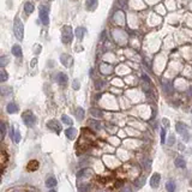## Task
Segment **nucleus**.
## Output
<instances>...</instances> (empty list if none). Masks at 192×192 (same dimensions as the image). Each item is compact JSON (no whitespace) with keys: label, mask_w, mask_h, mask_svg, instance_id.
Segmentation results:
<instances>
[{"label":"nucleus","mask_w":192,"mask_h":192,"mask_svg":"<svg viewBox=\"0 0 192 192\" xmlns=\"http://www.w3.org/2000/svg\"><path fill=\"white\" fill-rule=\"evenodd\" d=\"M96 142V137L95 135L90 131L89 128H82V133H80L79 136V139H78V142H77V145L76 148H78L79 150H87L89 149L90 147H93Z\"/></svg>","instance_id":"obj_1"},{"label":"nucleus","mask_w":192,"mask_h":192,"mask_svg":"<svg viewBox=\"0 0 192 192\" xmlns=\"http://www.w3.org/2000/svg\"><path fill=\"white\" fill-rule=\"evenodd\" d=\"M13 31H15L16 37L19 40V41H22L23 37H24V25H23V22L21 21V18H18V17L15 18Z\"/></svg>","instance_id":"obj_2"},{"label":"nucleus","mask_w":192,"mask_h":192,"mask_svg":"<svg viewBox=\"0 0 192 192\" xmlns=\"http://www.w3.org/2000/svg\"><path fill=\"white\" fill-rule=\"evenodd\" d=\"M22 119L28 127H33L36 124V118L31 110H25V112L22 114Z\"/></svg>","instance_id":"obj_3"},{"label":"nucleus","mask_w":192,"mask_h":192,"mask_svg":"<svg viewBox=\"0 0 192 192\" xmlns=\"http://www.w3.org/2000/svg\"><path fill=\"white\" fill-rule=\"evenodd\" d=\"M73 33H72V28L70 25H65L61 30V40L64 43H70L72 41Z\"/></svg>","instance_id":"obj_4"},{"label":"nucleus","mask_w":192,"mask_h":192,"mask_svg":"<svg viewBox=\"0 0 192 192\" xmlns=\"http://www.w3.org/2000/svg\"><path fill=\"white\" fill-rule=\"evenodd\" d=\"M38 15H40V19H41V22L43 23V25H48L49 23V10L47 6L42 5L40 6V11H38Z\"/></svg>","instance_id":"obj_5"},{"label":"nucleus","mask_w":192,"mask_h":192,"mask_svg":"<svg viewBox=\"0 0 192 192\" xmlns=\"http://www.w3.org/2000/svg\"><path fill=\"white\" fill-rule=\"evenodd\" d=\"M120 169L124 170V174H125L126 177H131V178L136 177V175H135V172H136V173H139L138 168H136L133 165H126V166H124V167H121Z\"/></svg>","instance_id":"obj_6"},{"label":"nucleus","mask_w":192,"mask_h":192,"mask_svg":"<svg viewBox=\"0 0 192 192\" xmlns=\"http://www.w3.org/2000/svg\"><path fill=\"white\" fill-rule=\"evenodd\" d=\"M47 127L49 130L54 131L55 133H60V132H61V130H63L61 124H60L58 120H49L48 123H47Z\"/></svg>","instance_id":"obj_7"},{"label":"nucleus","mask_w":192,"mask_h":192,"mask_svg":"<svg viewBox=\"0 0 192 192\" xmlns=\"http://www.w3.org/2000/svg\"><path fill=\"white\" fill-rule=\"evenodd\" d=\"M60 61L65 67H71L73 64V59L71 55H67V54H61L60 55Z\"/></svg>","instance_id":"obj_8"},{"label":"nucleus","mask_w":192,"mask_h":192,"mask_svg":"<svg viewBox=\"0 0 192 192\" xmlns=\"http://www.w3.org/2000/svg\"><path fill=\"white\" fill-rule=\"evenodd\" d=\"M160 180H161V175L158 173H154L150 178V186L153 189H157L160 185Z\"/></svg>","instance_id":"obj_9"},{"label":"nucleus","mask_w":192,"mask_h":192,"mask_svg":"<svg viewBox=\"0 0 192 192\" xmlns=\"http://www.w3.org/2000/svg\"><path fill=\"white\" fill-rule=\"evenodd\" d=\"M175 130H177V132L180 133L181 136H184L185 133H187V127H186V125L183 124V123H177Z\"/></svg>","instance_id":"obj_10"},{"label":"nucleus","mask_w":192,"mask_h":192,"mask_svg":"<svg viewBox=\"0 0 192 192\" xmlns=\"http://www.w3.org/2000/svg\"><path fill=\"white\" fill-rule=\"evenodd\" d=\"M38 166H40L38 161L31 160V161H29V163H28V166H27V169H28L29 172H35L36 169H38Z\"/></svg>","instance_id":"obj_11"},{"label":"nucleus","mask_w":192,"mask_h":192,"mask_svg":"<svg viewBox=\"0 0 192 192\" xmlns=\"http://www.w3.org/2000/svg\"><path fill=\"white\" fill-rule=\"evenodd\" d=\"M65 135H66V137H67L70 140H72V139L76 137V135H77V130H76L75 127H70V128H67V130L65 131Z\"/></svg>","instance_id":"obj_12"},{"label":"nucleus","mask_w":192,"mask_h":192,"mask_svg":"<svg viewBox=\"0 0 192 192\" xmlns=\"http://www.w3.org/2000/svg\"><path fill=\"white\" fill-rule=\"evenodd\" d=\"M174 165H175V167H178V168H185L186 167V161L181 157V156H178L175 160H174Z\"/></svg>","instance_id":"obj_13"},{"label":"nucleus","mask_w":192,"mask_h":192,"mask_svg":"<svg viewBox=\"0 0 192 192\" xmlns=\"http://www.w3.org/2000/svg\"><path fill=\"white\" fill-rule=\"evenodd\" d=\"M85 33H87V29L83 28V27H79V28L76 29V36H77L78 40H83Z\"/></svg>","instance_id":"obj_14"},{"label":"nucleus","mask_w":192,"mask_h":192,"mask_svg":"<svg viewBox=\"0 0 192 192\" xmlns=\"http://www.w3.org/2000/svg\"><path fill=\"white\" fill-rule=\"evenodd\" d=\"M12 54L15 55V57H17V58H21L22 57V48H21V46H18V45H15L13 47H12Z\"/></svg>","instance_id":"obj_15"},{"label":"nucleus","mask_w":192,"mask_h":192,"mask_svg":"<svg viewBox=\"0 0 192 192\" xmlns=\"http://www.w3.org/2000/svg\"><path fill=\"white\" fill-rule=\"evenodd\" d=\"M85 6L89 11H93V10H95L97 6V0H87Z\"/></svg>","instance_id":"obj_16"},{"label":"nucleus","mask_w":192,"mask_h":192,"mask_svg":"<svg viewBox=\"0 0 192 192\" xmlns=\"http://www.w3.org/2000/svg\"><path fill=\"white\" fill-rule=\"evenodd\" d=\"M85 174H93V170L90 169V168H84L82 170H79L78 173H77V179H82Z\"/></svg>","instance_id":"obj_17"},{"label":"nucleus","mask_w":192,"mask_h":192,"mask_svg":"<svg viewBox=\"0 0 192 192\" xmlns=\"http://www.w3.org/2000/svg\"><path fill=\"white\" fill-rule=\"evenodd\" d=\"M34 5H33V3H25V5H24V11H25V13L27 15H31L33 12H34Z\"/></svg>","instance_id":"obj_18"},{"label":"nucleus","mask_w":192,"mask_h":192,"mask_svg":"<svg viewBox=\"0 0 192 192\" xmlns=\"http://www.w3.org/2000/svg\"><path fill=\"white\" fill-rule=\"evenodd\" d=\"M57 185V179L54 177H48L46 179V186L47 187H54Z\"/></svg>","instance_id":"obj_19"},{"label":"nucleus","mask_w":192,"mask_h":192,"mask_svg":"<svg viewBox=\"0 0 192 192\" xmlns=\"http://www.w3.org/2000/svg\"><path fill=\"white\" fill-rule=\"evenodd\" d=\"M7 112L10 113V114H13V113H16L17 110H18V107H17V105L16 103H13V102H10L8 105H7Z\"/></svg>","instance_id":"obj_20"},{"label":"nucleus","mask_w":192,"mask_h":192,"mask_svg":"<svg viewBox=\"0 0 192 192\" xmlns=\"http://www.w3.org/2000/svg\"><path fill=\"white\" fill-rule=\"evenodd\" d=\"M145 184V177H139L138 179H135V186L137 189H140Z\"/></svg>","instance_id":"obj_21"},{"label":"nucleus","mask_w":192,"mask_h":192,"mask_svg":"<svg viewBox=\"0 0 192 192\" xmlns=\"http://www.w3.org/2000/svg\"><path fill=\"white\" fill-rule=\"evenodd\" d=\"M67 76L65 75V73H63V72H60L59 75H58V82L61 84V85H64V84H66L67 83Z\"/></svg>","instance_id":"obj_22"},{"label":"nucleus","mask_w":192,"mask_h":192,"mask_svg":"<svg viewBox=\"0 0 192 192\" xmlns=\"http://www.w3.org/2000/svg\"><path fill=\"white\" fill-rule=\"evenodd\" d=\"M166 190L168 192H174L175 191V183L173 180H169V181H167V183H166Z\"/></svg>","instance_id":"obj_23"},{"label":"nucleus","mask_w":192,"mask_h":192,"mask_svg":"<svg viewBox=\"0 0 192 192\" xmlns=\"http://www.w3.org/2000/svg\"><path fill=\"white\" fill-rule=\"evenodd\" d=\"M90 113H91L94 117H96V118H102L103 117V113L101 112L100 109H96V108H91V109H90Z\"/></svg>","instance_id":"obj_24"},{"label":"nucleus","mask_w":192,"mask_h":192,"mask_svg":"<svg viewBox=\"0 0 192 192\" xmlns=\"http://www.w3.org/2000/svg\"><path fill=\"white\" fill-rule=\"evenodd\" d=\"M76 117H77L78 120H83V118H84V110H83V108L78 107L76 109Z\"/></svg>","instance_id":"obj_25"},{"label":"nucleus","mask_w":192,"mask_h":192,"mask_svg":"<svg viewBox=\"0 0 192 192\" xmlns=\"http://www.w3.org/2000/svg\"><path fill=\"white\" fill-rule=\"evenodd\" d=\"M162 85H163V88H165V90H166V93H167V94H170L172 91H173V87H172L170 83L166 82V83H162Z\"/></svg>","instance_id":"obj_26"},{"label":"nucleus","mask_w":192,"mask_h":192,"mask_svg":"<svg viewBox=\"0 0 192 192\" xmlns=\"http://www.w3.org/2000/svg\"><path fill=\"white\" fill-rule=\"evenodd\" d=\"M7 77H8V76H7V72L3 68L1 71H0V82H6V80H7Z\"/></svg>","instance_id":"obj_27"},{"label":"nucleus","mask_w":192,"mask_h":192,"mask_svg":"<svg viewBox=\"0 0 192 192\" xmlns=\"http://www.w3.org/2000/svg\"><path fill=\"white\" fill-rule=\"evenodd\" d=\"M89 126H91L93 128H95V130H98L100 128V123L98 121H95V120H89Z\"/></svg>","instance_id":"obj_28"},{"label":"nucleus","mask_w":192,"mask_h":192,"mask_svg":"<svg viewBox=\"0 0 192 192\" xmlns=\"http://www.w3.org/2000/svg\"><path fill=\"white\" fill-rule=\"evenodd\" d=\"M90 189V185H87V184H82L78 186V191L79 192H88Z\"/></svg>","instance_id":"obj_29"},{"label":"nucleus","mask_w":192,"mask_h":192,"mask_svg":"<svg viewBox=\"0 0 192 192\" xmlns=\"http://www.w3.org/2000/svg\"><path fill=\"white\" fill-rule=\"evenodd\" d=\"M61 120H63V123H65V124H67V125H72V119L70 118V117H67V115H63L61 117Z\"/></svg>","instance_id":"obj_30"},{"label":"nucleus","mask_w":192,"mask_h":192,"mask_svg":"<svg viewBox=\"0 0 192 192\" xmlns=\"http://www.w3.org/2000/svg\"><path fill=\"white\" fill-rule=\"evenodd\" d=\"M13 140H15V143H19V142H21V133H19V131H15Z\"/></svg>","instance_id":"obj_31"},{"label":"nucleus","mask_w":192,"mask_h":192,"mask_svg":"<svg viewBox=\"0 0 192 192\" xmlns=\"http://www.w3.org/2000/svg\"><path fill=\"white\" fill-rule=\"evenodd\" d=\"M7 158H8V157H7V154L5 153V150H3V151H1V165H3V166L5 165V162L7 161Z\"/></svg>","instance_id":"obj_32"},{"label":"nucleus","mask_w":192,"mask_h":192,"mask_svg":"<svg viewBox=\"0 0 192 192\" xmlns=\"http://www.w3.org/2000/svg\"><path fill=\"white\" fill-rule=\"evenodd\" d=\"M0 127H1V139H4V137L6 135V126L3 121H1V124H0Z\"/></svg>","instance_id":"obj_33"},{"label":"nucleus","mask_w":192,"mask_h":192,"mask_svg":"<svg viewBox=\"0 0 192 192\" xmlns=\"http://www.w3.org/2000/svg\"><path fill=\"white\" fill-rule=\"evenodd\" d=\"M161 143H166V130L162 128L161 130Z\"/></svg>","instance_id":"obj_34"},{"label":"nucleus","mask_w":192,"mask_h":192,"mask_svg":"<svg viewBox=\"0 0 192 192\" xmlns=\"http://www.w3.org/2000/svg\"><path fill=\"white\" fill-rule=\"evenodd\" d=\"M7 61H8V59L6 57H1V58H0V65H1V67H4Z\"/></svg>","instance_id":"obj_35"},{"label":"nucleus","mask_w":192,"mask_h":192,"mask_svg":"<svg viewBox=\"0 0 192 192\" xmlns=\"http://www.w3.org/2000/svg\"><path fill=\"white\" fill-rule=\"evenodd\" d=\"M175 143V137L172 135V136H169V139H168V145H173Z\"/></svg>","instance_id":"obj_36"},{"label":"nucleus","mask_w":192,"mask_h":192,"mask_svg":"<svg viewBox=\"0 0 192 192\" xmlns=\"http://www.w3.org/2000/svg\"><path fill=\"white\" fill-rule=\"evenodd\" d=\"M72 87H73V89H75V90H78V89H79V87H80V85H79V82H78L77 79H75V80H73V84H72Z\"/></svg>","instance_id":"obj_37"},{"label":"nucleus","mask_w":192,"mask_h":192,"mask_svg":"<svg viewBox=\"0 0 192 192\" xmlns=\"http://www.w3.org/2000/svg\"><path fill=\"white\" fill-rule=\"evenodd\" d=\"M121 192H131V189L128 187V186H126V187H123V191Z\"/></svg>","instance_id":"obj_38"},{"label":"nucleus","mask_w":192,"mask_h":192,"mask_svg":"<svg viewBox=\"0 0 192 192\" xmlns=\"http://www.w3.org/2000/svg\"><path fill=\"white\" fill-rule=\"evenodd\" d=\"M36 61H37V59H36V58H35V59H34V60H33V61H31V67H34V66H35V65H36Z\"/></svg>","instance_id":"obj_39"}]
</instances>
